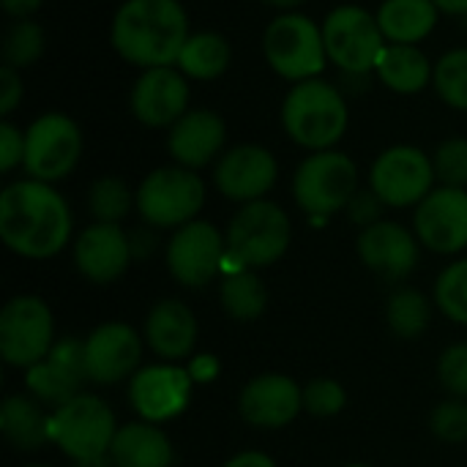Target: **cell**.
<instances>
[{"instance_id": "6da1fadb", "label": "cell", "mask_w": 467, "mask_h": 467, "mask_svg": "<svg viewBox=\"0 0 467 467\" xmlns=\"http://www.w3.org/2000/svg\"><path fill=\"white\" fill-rule=\"evenodd\" d=\"M71 208L52 183L25 178L0 192V238L16 257H57L71 241Z\"/></svg>"}, {"instance_id": "7a4b0ae2", "label": "cell", "mask_w": 467, "mask_h": 467, "mask_svg": "<svg viewBox=\"0 0 467 467\" xmlns=\"http://www.w3.org/2000/svg\"><path fill=\"white\" fill-rule=\"evenodd\" d=\"M189 36V16L178 0H126L109 30L115 52L140 68L178 63Z\"/></svg>"}, {"instance_id": "3957f363", "label": "cell", "mask_w": 467, "mask_h": 467, "mask_svg": "<svg viewBox=\"0 0 467 467\" xmlns=\"http://www.w3.org/2000/svg\"><path fill=\"white\" fill-rule=\"evenodd\" d=\"M293 227L290 216L282 205L271 200H254L235 211L224 230L227 257L222 274H233L241 268H268L285 257L290 249Z\"/></svg>"}, {"instance_id": "277c9868", "label": "cell", "mask_w": 467, "mask_h": 467, "mask_svg": "<svg viewBox=\"0 0 467 467\" xmlns=\"http://www.w3.org/2000/svg\"><path fill=\"white\" fill-rule=\"evenodd\" d=\"M348 123L350 109L345 96L317 77L296 82L282 101V126L306 150H331L345 137Z\"/></svg>"}, {"instance_id": "5b68a950", "label": "cell", "mask_w": 467, "mask_h": 467, "mask_svg": "<svg viewBox=\"0 0 467 467\" xmlns=\"http://www.w3.org/2000/svg\"><path fill=\"white\" fill-rule=\"evenodd\" d=\"M118 421L112 408L96 394H77L66 405L49 410V443L71 462L107 457Z\"/></svg>"}, {"instance_id": "8992f818", "label": "cell", "mask_w": 467, "mask_h": 467, "mask_svg": "<svg viewBox=\"0 0 467 467\" xmlns=\"http://www.w3.org/2000/svg\"><path fill=\"white\" fill-rule=\"evenodd\" d=\"M358 192L356 161L342 150H317L306 156L293 175V197L312 219H328L348 211Z\"/></svg>"}, {"instance_id": "52a82bcc", "label": "cell", "mask_w": 467, "mask_h": 467, "mask_svg": "<svg viewBox=\"0 0 467 467\" xmlns=\"http://www.w3.org/2000/svg\"><path fill=\"white\" fill-rule=\"evenodd\" d=\"M137 213L156 230H178L197 219L205 205V183L181 164L159 167L137 186Z\"/></svg>"}, {"instance_id": "ba28073f", "label": "cell", "mask_w": 467, "mask_h": 467, "mask_svg": "<svg viewBox=\"0 0 467 467\" xmlns=\"http://www.w3.org/2000/svg\"><path fill=\"white\" fill-rule=\"evenodd\" d=\"M55 317L44 298L22 293L0 312V358L11 369H30L55 348Z\"/></svg>"}, {"instance_id": "9c48e42d", "label": "cell", "mask_w": 467, "mask_h": 467, "mask_svg": "<svg viewBox=\"0 0 467 467\" xmlns=\"http://www.w3.org/2000/svg\"><path fill=\"white\" fill-rule=\"evenodd\" d=\"M263 55L268 66L290 82L315 79L328 60L323 27L304 14H282L263 33Z\"/></svg>"}, {"instance_id": "30bf717a", "label": "cell", "mask_w": 467, "mask_h": 467, "mask_svg": "<svg viewBox=\"0 0 467 467\" xmlns=\"http://www.w3.org/2000/svg\"><path fill=\"white\" fill-rule=\"evenodd\" d=\"M323 41L328 60L342 68V74H369L389 44L378 14L361 5H339L323 22Z\"/></svg>"}, {"instance_id": "8fae6325", "label": "cell", "mask_w": 467, "mask_h": 467, "mask_svg": "<svg viewBox=\"0 0 467 467\" xmlns=\"http://www.w3.org/2000/svg\"><path fill=\"white\" fill-rule=\"evenodd\" d=\"M82 156V131L63 112L36 118L25 131V172L27 178L55 183L74 172Z\"/></svg>"}, {"instance_id": "7c38bea8", "label": "cell", "mask_w": 467, "mask_h": 467, "mask_svg": "<svg viewBox=\"0 0 467 467\" xmlns=\"http://www.w3.org/2000/svg\"><path fill=\"white\" fill-rule=\"evenodd\" d=\"M224 257H227L224 233H219V227L205 219H194L172 230L164 246V263L170 276L181 287H192V290L211 285L222 274Z\"/></svg>"}, {"instance_id": "4fadbf2b", "label": "cell", "mask_w": 467, "mask_h": 467, "mask_svg": "<svg viewBox=\"0 0 467 467\" xmlns=\"http://www.w3.org/2000/svg\"><path fill=\"white\" fill-rule=\"evenodd\" d=\"M432 159L413 145H394L383 150L369 170V189L386 208L419 205L435 189Z\"/></svg>"}, {"instance_id": "5bb4252c", "label": "cell", "mask_w": 467, "mask_h": 467, "mask_svg": "<svg viewBox=\"0 0 467 467\" xmlns=\"http://www.w3.org/2000/svg\"><path fill=\"white\" fill-rule=\"evenodd\" d=\"M194 380L181 364H150L140 367V372L129 380V405L137 419L150 424H167L178 419L192 400Z\"/></svg>"}, {"instance_id": "9a60e30c", "label": "cell", "mask_w": 467, "mask_h": 467, "mask_svg": "<svg viewBox=\"0 0 467 467\" xmlns=\"http://www.w3.org/2000/svg\"><path fill=\"white\" fill-rule=\"evenodd\" d=\"M145 339L129 323H101L85 337V369L93 386L131 380L142 364Z\"/></svg>"}, {"instance_id": "2e32d148", "label": "cell", "mask_w": 467, "mask_h": 467, "mask_svg": "<svg viewBox=\"0 0 467 467\" xmlns=\"http://www.w3.org/2000/svg\"><path fill=\"white\" fill-rule=\"evenodd\" d=\"M85 383H90L85 369V339L77 337L57 339L49 356L25 372L27 394L49 410L82 394Z\"/></svg>"}, {"instance_id": "e0dca14e", "label": "cell", "mask_w": 467, "mask_h": 467, "mask_svg": "<svg viewBox=\"0 0 467 467\" xmlns=\"http://www.w3.org/2000/svg\"><path fill=\"white\" fill-rule=\"evenodd\" d=\"M419 244L435 254H460L467 249V189L438 186L419 205L413 216Z\"/></svg>"}, {"instance_id": "ac0fdd59", "label": "cell", "mask_w": 467, "mask_h": 467, "mask_svg": "<svg viewBox=\"0 0 467 467\" xmlns=\"http://www.w3.org/2000/svg\"><path fill=\"white\" fill-rule=\"evenodd\" d=\"M276 175H279V164L274 153L252 142L224 150L213 167V183L219 194L241 205L265 200V194L276 183Z\"/></svg>"}, {"instance_id": "d6986e66", "label": "cell", "mask_w": 467, "mask_h": 467, "mask_svg": "<svg viewBox=\"0 0 467 467\" xmlns=\"http://www.w3.org/2000/svg\"><path fill=\"white\" fill-rule=\"evenodd\" d=\"M304 410V386L290 375L265 372L252 378L238 394V413L249 427L282 430Z\"/></svg>"}, {"instance_id": "ffe728a7", "label": "cell", "mask_w": 467, "mask_h": 467, "mask_svg": "<svg viewBox=\"0 0 467 467\" xmlns=\"http://www.w3.org/2000/svg\"><path fill=\"white\" fill-rule=\"evenodd\" d=\"M131 112L142 126L170 129L189 112V85L181 68H145L131 88Z\"/></svg>"}, {"instance_id": "44dd1931", "label": "cell", "mask_w": 467, "mask_h": 467, "mask_svg": "<svg viewBox=\"0 0 467 467\" xmlns=\"http://www.w3.org/2000/svg\"><path fill=\"white\" fill-rule=\"evenodd\" d=\"M134 260L129 233L120 224L93 222L74 241V268L93 285H112Z\"/></svg>"}, {"instance_id": "7402d4cb", "label": "cell", "mask_w": 467, "mask_h": 467, "mask_svg": "<svg viewBox=\"0 0 467 467\" xmlns=\"http://www.w3.org/2000/svg\"><path fill=\"white\" fill-rule=\"evenodd\" d=\"M361 263L386 282H405L419 265V238L413 230L380 219L378 224L361 230L358 235Z\"/></svg>"}, {"instance_id": "603a6c76", "label": "cell", "mask_w": 467, "mask_h": 467, "mask_svg": "<svg viewBox=\"0 0 467 467\" xmlns=\"http://www.w3.org/2000/svg\"><path fill=\"white\" fill-rule=\"evenodd\" d=\"M200 337V326L189 304L181 298H164L150 306L145 326H142V339L145 348L167 364H181L194 356Z\"/></svg>"}, {"instance_id": "cb8c5ba5", "label": "cell", "mask_w": 467, "mask_h": 467, "mask_svg": "<svg viewBox=\"0 0 467 467\" xmlns=\"http://www.w3.org/2000/svg\"><path fill=\"white\" fill-rule=\"evenodd\" d=\"M227 140L224 120L211 109H189L167 131V150L175 164L186 170H202L211 161H219Z\"/></svg>"}, {"instance_id": "d4e9b609", "label": "cell", "mask_w": 467, "mask_h": 467, "mask_svg": "<svg viewBox=\"0 0 467 467\" xmlns=\"http://www.w3.org/2000/svg\"><path fill=\"white\" fill-rule=\"evenodd\" d=\"M109 460L112 467H172L175 449L159 424L137 419L118 427Z\"/></svg>"}, {"instance_id": "484cf974", "label": "cell", "mask_w": 467, "mask_h": 467, "mask_svg": "<svg viewBox=\"0 0 467 467\" xmlns=\"http://www.w3.org/2000/svg\"><path fill=\"white\" fill-rule=\"evenodd\" d=\"M0 432L16 451H38L49 443V408L30 394H8L0 405Z\"/></svg>"}, {"instance_id": "4316f807", "label": "cell", "mask_w": 467, "mask_h": 467, "mask_svg": "<svg viewBox=\"0 0 467 467\" xmlns=\"http://www.w3.org/2000/svg\"><path fill=\"white\" fill-rule=\"evenodd\" d=\"M375 74L389 90L413 96V93H421L427 85H432L435 66L416 44H391L389 41L375 63Z\"/></svg>"}, {"instance_id": "83f0119b", "label": "cell", "mask_w": 467, "mask_h": 467, "mask_svg": "<svg viewBox=\"0 0 467 467\" xmlns=\"http://www.w3.org/2000/svg\"><path fill=\"white\" fill-rule=\"evenodd\" d=\"M441 8L432 0H383L378 22L391 44H419L438 25Z\"/></svg>"}, {"instance_id": "f1b7e54d", "label": "cell", "mask_w": 467, "mask_h": 467, "mask_svg": "<svg viewBox=\"0 0 467 467\" xmlns=\"http://www.w3.org/2000/svg\"><path fill=\"white\" fill-rule=\"evenodd\" d=\"M219 301L230 320L254 323L268 306V287L252 268H241L233 274H222Z\"/></svg>"}, {"instance_id": "f546056e", "label": "cell", "mask_w": 467, "mask_h": 467, "mask_svg": "<svg viewBox=\"0 0 467 467\" xmlns=\"http://www.w3.org/2000/svg\"><path fill=\"white\" fill-rule=\"evenodd\" d=\"M230 44L224 36L202 30V33H192L178 55V68L183 77L192 79H216L227 71L230 66Z\"/></svg>"}, {"instance_id": "4dcf8cb0", "label": "cell", "mask_w": 467, "mask_h": 467, "mask_svg": "<svg viewBox=\"0 0 467 467\" xmlns=\"http://www.w3.org/2000/svg\"><path fill=\"white\" fill-rule=\"evenodd\" d=\"M386 323L405 342L421 339L432 323V301L419 287H397L386 304Z\"/></svg>"}, {"instance_id": "1f68e13d", "label": "cell", "mask_w": 467, "mask_h": 467, "mask_svg": "<svg viewBox=\"0 0 467 467\" xmlns=\"http://www.w3.org/2000/svg\"><path fill=\"white\" fill-rule=\"evenodd\" d=\"M131 205H137V194H131L126 181L118 175L96 178L88 192V211L96 222L104 224H120L129 216Z\"/></svg>"}, {"instance_id": "d6a6232c", "label": "cell", "mask_w": 467, "mask_h": 467, "mask_svg": "<svg viewBox=\"0 0 467 467\" xmlns=\"http://www.w3.org/2000/svg\"><path fill=\"white\" fill-rule=\"evenodd\" d=\"M44 55V27L33 19H14L3 36V66L27 68Z\"/></svg>"}, {"instance_id": "836d02e7", "label": "cell", "mask_w": 467, "mask_h": 467, "mask_svg": "<svg viewBox=\"0 0 467 467\" xmlns=\"http://www.w3.org/2000/svg\"><path fill=\"white\" fill-rule=\"evenodd\" d=\"M435 304L441 315L457 326H467V257L449 263L435 282Z\"/></svg>"}, {"instance_id": "e575fe53", "label": "cell", "mask_w": 467, "mask_h": 467, "mask_svg": "<svg viewBox=\"0 0 467 467\" xmlns=\"http://www.w3.org/2000/svg\"><path fill=\"white\" fill-rule=\"evenodd\" d=\"M432 88L451 109L467 112V47L446 52L435 63Z\"/></svg>"}, {"instance_id": "d590c367", "label": "cell", "mask_w": 467, "mask_h": 467, "mask_svg": "<svg viewBox=\"0 0 467 467\" xmlns=\"http://www.w3.org/2000/svg\"><path fill=\"white\" fill-rule=\"evenodd\" d=\"M348 405V391L334 378H315L304 386V410L317 419H331Z\"/></svg>"}, {"instance_id": "8d00e7d4", "label": "cell", "mask_w": 467, "mask_h": 467, "mask_svg": "<svg viewBox=\"0 0 467 467\" xmlns=\"http://www.w3.org/2000/svg\"><path fill=\"white\" fill-rule=\"evenodd\" d=\"M435 178L443 186H454V189H465L467 186V140L465 137H451L446 142L438 145L435 156Z\"/></svg>"}, {"instance_id": "74e56055", "label": "cell", "mask_w": 467, "mask_h": 467, "mask_svg": "<svg viewBox=\"0 0 467 467\" xmlns=\"http://www.w3.org/2000/svg\"><path fill=\"white\" fill-rule=\"evenodd\" d=\"M430 430L443 443H465L467 441V400H446L430 416Z\"/></svg>"}, {"instance_id": "f35d334b", "label": "cell", "mask_w": 467, "mask_h": 467, "mask_svg": "<svg viewBox=\"0 0 467 467\" xmlns=\"http://www.w3.org/2000/svg\"><path fill=\"white\" fill-rule=\"evenodd\" d=\"M438 380L454 400H467V342H457L441 353Z\"/></svg>"}, {"instance_id": "ab89813d", "label": "cell", "mask_w": 467, "mask_h": 467, "mask_svg": "<svg viewBox=\"0 0 467 467\" xmlns=\"http://www.w3.org/2000/svg\"><path fill=\"white\" fill-rule=\"evenodd\" d=\"M22 161H25V134L11 120H3L0 123V172L5 175Z\"/></svg>"}, {"instance_id": "60d3db41", "label": "cell", "mask_w": 467, "mask_h": 467, "mask_svg": "<svg viewBox=\"0 0 467 467\" xmlns=\"http://www.w3.org/2000/svg\"><path fill=\"white\" fill-rule=\"evenodd\" d=\"M383 208H386L383 200L372 189H367V192H356V197L348 205V216H350L353 224L367 230V227H372V224H378L383 219Z\"/></svg>"}, {"instance_id": "b9f144b4", "label": "cell", "mask_w": 467, "mask_h": 467, "mask_svg": "<svg viewBox=\"0 0 467 467\" xmlns=\"http://www.w3.org/2000/svg\"><path fill=\"white\" fill-rule=\"evenodd\" d=\"M22 101V77L16 74V68L3 66L0 68V115H11L16 109V104Z\"/></svg>"}, {"instance_id": "7bdbcfd3", "label": "cell", "mask_w": 467, "mask_h": 467, "mask_svg": "<svg viewBox=\"0 0 467 467\" xmlns=\"http://www.w3.org/2000/svg\"><path fill=\"white\" fill-rule=\"evenodd\" d=\"M183 367H186L189 378L194 380V386H208L222 372V364H219V358L213 353H194Z\"/></svg>"}, {"instance_id": "ee69618b", "label": "cell", "mask_w": 467, "mask_h": 467, "mask_svg": "<svg viewBox=\"0 0 467 467\" xmlns=\"http://www.w3.org/2000/svg\"><path fill=\"white\" fill-rule=\"evenodd\" d=\"M129 244H131V254L134 260H145L156 252L159 246V235H156V227L150 224H142V227H134L129 233Z\"/></svg>"}, {"instance_id": "f6af8a7d", "label": "cell", "mask_w": 467, "mask_h": 467, "mask_svg": "<svg viewBox=\"0 0 467 467\" xmlns=\"http://www.w3.org/2000/svg\"><path fill=\"white\" fill-rule=\"evenodd\" d=\"M222 467H276V462L263 451H241V454L230 457Z\"/></svg>"}, {"instance_id": "bcb514c9", "label": "cell", "mask_w": 467, "mask_h": 467, "mask_svg": "<svg viewBox=\"0 0 467 467\" xmlns=\"http://www.w3.org/2000/svg\"><path fill=\"white\" fill-rule=\"evenodd\" d=\"M0 3H3V11H5L8 16L25 19V16H30L33 11H38L44 0H0Z\"/></svg>"}, {"instance_id": "7dc6e473", "label": "cell", "mask_w": 467, "mask_h": 467, "mask_svg": "<svg viewBox=\"0 0 467 467\" xmlns=\"http://www.w3.org/2000/svg\"><path fill=\"white\" fill-rule=\"evenodd\" d=\"M443 14H454V16H467V0H432Z\"/></svg>"}, {"instance_id": "c3c4849f", "label": "cell", "mask_w": 467, "mask_h": 467, "mask_svg": "<svg viewBox=\"0 0 467 467\" xmlns=\"http://www.w3.org/2000/svg\"><path fill=\"white\" fill-rule=\"evenodd\" d=\"M74 467H112V460H109V454H107V457H93V460L74 462Z\"/></svg>"}, {"instance_id": "681fc988", "label": "cell", "mask_w": 467, "mask_h": 467, "mask_svg": "<svg viewBox=\"0 0 467 467\" xmlns=\"http://www.w3.org/2000/svg\"><path fill=\"white\" fill-rule=\"evenodd\" d=\"M263 3H268V5H274V8H282V11H290V8H298V5L306 3V0H263Z\"/></svg>"}, {"instance_id": "f907efd6", "label": "cell", "mask_w": 467, "mask_h": 467, "mask_svg": "<svg viewBox=\"0 0 467 467\" xmlns=\"http://www.w3.org/2000/svg\"><path fill=\"white\" fill-rule=\"evenodd\" d=\"M345 467H372V465H364V462H353V465H345Z\"/></svg>"}, {"instance_id": "816d5d0a", "label": "cell", "mask_w": 467, "mask_h": 467, "mask_svg": "<svg viewBox=\"0 0 467 467\" xmlns=\"http://www.w3.org/2000/svg\"><path fill=\"white\" fill-rule=\"evenodd\" d=\"M27 467H52V465H27Z\"/></svg>"}]
</instances>
